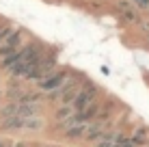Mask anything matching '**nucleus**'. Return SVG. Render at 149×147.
<instances>
[{
	"label": "nucleus",
	"mask_w": 149,
	"mask_h": 147,
	"mask_svg": "<svg viewBox=\"0 0 149 147\" xmlns=\"http://www.w3.org/2000/svg\"><path fill=\"white\" fill-rule=\"evenodd\" d=\"M0 147H7V145H2V143H0Z\"/></svg>",
	"instance_id": "dca6fc26"
},
{
	"label": "nucleus",
	"mask_w": 149,
	"mask_h": 147,
	"mask_svg": "<svg viewBox=\"0 0 149 147\" xmlns=\"http://www.w3.org/2000/svg\"><path fill=\"white\" fill-rule=\"evenodd\" d=\"M97 98H100V87L95 82H82L76 98L71 100V106H74V110H82L86 106H91L93 102H97Z\"/></svg>",
	"instance_id": "f03ea898"
},
{
	"label": "nucleus",
	"mask_w": 149,
	"mask_h": 147,
	"mask_svg": "<svg viewBox=\"0 0 149 147\" xmlns=\"http://www.w3.org/2000/svg\"><path fill=\"white\" fill-rule=\"evenodd\" d=\"M24 41H26V30L24 28H13V33L0 43V59H4V56H9V54H13L15 50H19Z\"/></svg>",
	"instance_id": "39448f33"
},
{
	"label": "nucleus",
	"mask_w": 149,
	"mask_h": 147,
	"mask_svg": "<svg viewBox=\"0 0 149 147\" xmlns=\"http://www.w3.org/2000/svg\"><path fill=\"white\" fill-rule=\"evenodd\" d=\"M35 147H52V145H35Z\"/></svg>",
	"instance_id": "2eb2a0df"
},
{
	"label": "nucleus",
	"mask_w": 149,
	"mask_h": 147,
	"mask_svg": "<svg viewBox=\"0 0 149 147\" xmlns=\"http://www.w3.org/2000/svg\"><path fill=\"white\" fill-rule=\"evenodd\" d=\"M115 11H117V17L121 20V24L125 26H138L143 22V15L141 11L130 2V0H115Z\"/></svg>",
	"instance_id": "7ed1b4c3"
},
{
	"label": "nucleus",
	"mask_w": 149,
	"mask_h": 147,
	"mask_svg": "<svg viewBox=\"0 0 149 147\" xmlns=\"http://www.w3.org/2000/svg\"><path fill=\"white\" fill-rule=\"evenodd\" d=\"M17 102H9V104H4L2 108H0V121H4V119H9V117H15L17 115Z\"/></svg>",
	"instance_id": "1a4fd4ad"
},
{
	"label": "nucleus",
	"mask_w": 149,
	"mask_h": 147,
	"mask_svg": "<svg viewBox=\"0 0 149 147\" xmlns=\"http://www.w3.org/2000/svg\"><path fill=\"white\" fill-rule=\"evenodd\" d=\"M7 147H26V145H22V143H15V145H7Z\"/></svg>",
	"instance_id": "4468645a"
},
{
	"label": "nucleus",
	"mask_w": 149,
	"mask_h": 147,
	"mask_svg": "<svg viewBox=\"0 0 149 147\" xmlns=\"http://www.w3.org/2000/svg\"><path fill=\"white\" fill-rule=\"evenodd\" d=\"M58 67V48H48L43 52V56L39 59V63L35 65V69L30 72L24 80H28V82H35L37 84L43 76H48L52 69H56Z\"/></svg>",
	"instance_id": "f257e3e1"
},
{
	"label": "nucleus",
	"mask_w": 149,
	"mask_h": 147,
	"mask_svg": "<svg viewBox=\"0 0 149 147\" xmlns=\"http://www.w3.org/2000/svg\"><path fill=\"white\" fill-rule=\"evenodd\" d=\"M115 147H136V143L130 139V136H125V134H121L119 139L115 141Z\"/></svg>",
	"instance_id": "9b49d317"
},
{
	"label": "nucleus",
	"mask_w": 149,
	"mask_h": 147,
	"mask_svg": "<svg viewBox=\"0 0 149 147\" xmlns=\"http://www.w3.org/2000/svg\"><path fill=\"white\" fill-rule=\"evenodd\" d=\"M74 106L71 104H61L58 108L54 110V121L58 123V128H65V125L71 121V117H74Z\"/></svg>",
	"instance_id": "0eeeda50"
},
{
	"label": "nucleus",
	"mask_w": 149,
	"mask_h": 147,
	"mask_svg": "<svg viewBox=\"0 0 149 147\" xmlns=\"http://www.w3.org/2000/svg\"><path fill=\"white\" fill-rule=\"evenodd\" d=\"M13 28H15L13 24H9V22H2V26H0V43H2L4 39H7L9 35L13 33Z\"/></svg>",
	"instance_id": "f8f14e48"
},
{
	"label": "nucleus",
	"mask_w": 149,
	"mask_h": 147,
	"mask_svg": "<svg viewBox=\"0 0 149 147\" xmlns=\"http://www.w3.org/2000/svg\"><path fill=\"white\" fill-rule=\"evenodd\" d=\"M86 128H89V123H74V121H69L65 128H61V132H63V136L69 139V141H82Z\"/></svg>",
	"instance_id": "423d86ee"
},
{
	"label": "nucleus",
	"mask_w": 149,
	"mask_h": 147,
	"mask_svg": "<svg viewBox=\"0 0 149 147\" xmlns=\"http://www.w3.org/2000/svg\"><path fill=\"white\" fill-rule=\"evenodd\" d=\"M130 139L136 143V147H138V145H143V143L147 141V130H145V128H138L136 132H134V136H130Z\"/></svg>",
	"instance_id": "9d476101"
},
{
	"label": "nucleus",
	"mask_w": 149,
	"mask_h": 147,
	"mask_svg": "<svg viewBox=\"0 0 149 147\" xmlns=\"http://www.w3.org/2000/svg\"><path fill=\"white\" fill-rule=\"evenodd\" d=\"M69 72L71 69H67V67H56V69H52L48 76H43V78L37 82V89L41 91V93H50V91H54V89H58L61 84H65V80L69 78Z\"/></svg>",
	"instance_id": "20e7f679"
},
{
	"label": "nucleus",
	"mask_w": 149,
	"mask_h": 147,
	"mask_svg": "<svg viewBox=\"0 0 149 147\" xmlns=\"http://www.w3.org/2000/svg\"><path fill=\"white\" fill-rule=\"evenodd\" d=\"M141 13H149V0H130Z\"/></svg>",
	"instance_id": "ddd939ff"
},
{
	"label": "nucleus",
	"mask_w": 149,
	"mask_h": 147,
	"mask_svg": "<svg viewBox=\"0 0 149 147\" xmlns=\"http://www.w3.org/2000/svg\"><path fill=\"white\" fill-rule=\"evenodd\" d=\"M43 119L39 117V115H35V117H28L26 121H24V130H26V132H37V130H41L43 128Z\"/></svg>",
	"instance_id": "6e6552de"
}]
</instances>
